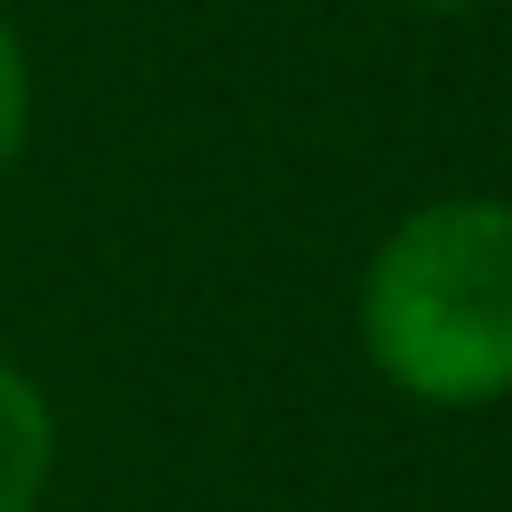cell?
I'll return each instance as SVG.
<instances>
[{
	"instance_id": "obj_1",
	"label": "cell",
	"mask_w": 512,
	"mask_h": 512,
	"mask_svg": "<svg viewBox=\"0 0 512 512\" xmlns=\"http://www.w3.org/2000/svg\"><path fill=\"white\" fill-rule=\"evenodd\" d=\"M360 352L416 408L512 392V200L448 192L400 216L360 272Z\"/></svg>"
},
{
	"instance_id": "obj_2",
	"label": "cell",
	"mask_w": 512,
	"mask_h": 512,
	"mask_svg": "<svg viewBox=\"0 0 512 512\" xmlns=\"http://www.w3.org/2000/svg\"><path fill=\"white\" fill-rule=\"evenodd\" d=\"M48 472H56L48 392H40L16 360H0V512H40Z\"/></svg>"
},
{
	"instance_id": "obj_3",
	"label": "cell",
	"mask_w": 512,
	"mask_h": 512,
	"mask_svg": "<svg viewBox=\"0 0 512 512\" xmlns=\"http://www.w3.org/2000/svg\"><path fill=\"white\" fill-rule=\"evenodd\" d=\"M24 128H32V72H24L16 32L0 24V176H8V160L24 152Z\"/></svg>"
},
{
	"instance_id": "obj_4",
	"label": "cell",
	"mask_w": 512,
	"mask_h": 512,
	"mask_svg": "<svg viewBox=\"0 0 512 512\" xmlns=\"http://www.w3.org/2000/svg\"><path fill=\"white\" fill-rule=\"evenodd\" d=\"M408 8H480V0H408Z\"/></svg>"
}]
</instances>
